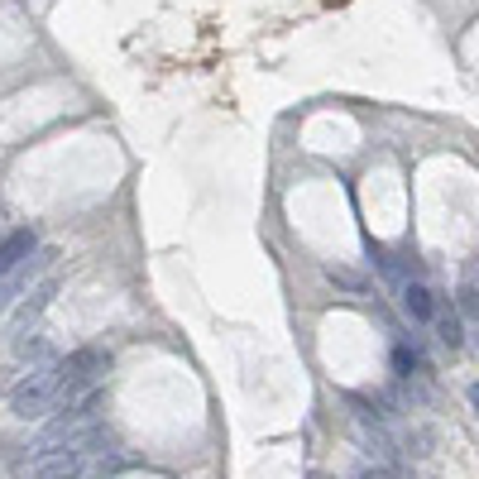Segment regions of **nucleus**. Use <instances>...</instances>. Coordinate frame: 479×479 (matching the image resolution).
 <instances>
[{"instance_id": "2", "label": "nucleus", "mask_w": 479, "mask_h": 479, "mask_svg": "<svg viewBox=\"0 0 479 479\" xmlns=\"http://www.w3.org/2000/svg\"><path fill=\"white\" fill-rule=\"evenodd\" d=\"M106 369H111V350H101V345H82V350H72L68 360H58L53 364V374H58V408L72 403V398H82V393H91V389H101Z\"/></svg>"}, {"instance_id": "8", "label": "nucleus", "mask_w": 479, "mask_h": 479, "mask_svg": "<svg viewBox=\"0 0 479 479\" xmlns=\"http://www.w3.org/2000/svg\"><path fill=\"white\" fill-rule=\"evenodd\" d=\"M437 327H441V345H451V350H460V341H465V336H460V317L451 312V317H441V321H437Z\"/></svg>"}, {"instance_id": "9", "label": "nucleus", "mask_w": 479, "mask_h": 479, "mask_svg": "<svg viewBox=\"0 0 479 479\" xmlns=\"http://www.w3.org/2000/svg\"><path fill=\"white\" fill-rule=\"evenodd\" d=\"M460 298H465V312L474 317V312H479V292H474V288H465V292H460Z\"/></svg>"}, {"instance_id": "10", "label": "nucleus", "mask_w": 479, "mask_h": 479, "mask_svg": "<svg viewBox=\"0 0 479 479\" xmlns=\"http://www.w3.org/2000/svg\"><path fill=\"white\" fill-rule=\"evenodd\" d=\"M470 408L479 412V383H470Z\"/></svg>"}, {"instance_id": "1", "label": "nucleus", "mask_w": 479, "mask_h": 479, "mask_svg": "<svg viewBox=\"0 0 479 479\" xmlns=\"http://www.w3.org/2000/svg\"><path fill=\"white\" fill-rule=\"evenodd\" d=\"M111 451V431L106 427H91L72 441H58V446H39L24 465V479H82L91 470V460Z\"/></svg>"}, {"instance_id": "4", "label": "nucleus", "mask_w": 479, "mask_h": 479, "mask_svg": "<svg viewBox=\"0 0 479 479\" xmlns=\"http://www.w3.org/2000/svg\"><path fill=\"white\" fill-rule=\"evenodd\" d=\"M355 437H360V446L379 460V465L398 470V441L389 437V427H383L374 412H355Z\"/></svg>"}, {"instance_id": "7", "label": "nucleus", "mask_w": 479, "mask_h": 479, "mask_svg": "<svg viewBox=\"0 0 479 479\" xmlns=\"http://www.w3.org/2000/svg\"><path fill=\"white\" fill-rule=\"evenodd\" d=\"M49 259H53V254H34L29 264H20L14 273H5V278H0V312H5V307H10V302H14V298H20V292L29 288V278L49 269Z\"/></svg>"}, {"instance_id": "11", "label": "nucleus", "mask_w": 479, "mask_h": 479, "mask_svg": "<svg viewBox=\"0 0 479 479\" xmlns=\"http://www.w3.org/2000/svg\"><path fill=\"white\" fill-rule=\"evenodd\" d=\"M369 479H379V474H369Z\"/></svg>"}, {"instance_id": "6", "label": "nucleus", "mask_w": 479, "mask_h": 479, "mask_svg": "<svg viewBox=\"0 0 479 479\" xmlns=\"http://www.w3.org/2000/svg\"><path fill=\"white\" fill-rule=\"evenodd\" d=\"M53 292H58V278H43V283H39L34 292H29V302L20 307V312H14V321H10V336H24L29 327H34V321H39V312L53 302Z\"/></svg>"}, {"instance_id": "3", "label": "nucleus", "mask_w": 479, "mask_h": 479, "mask_svg": "<svg viewBox=\"0 0 479 479\" xmlns=\"http://www.w3.org/2000/svg\"><path fill=\"white\" fill-rule=\"evenodd\" d=\"M10 408H14V417H20V422H43L49 412H58V374H53V364L29 369V374L14 383Z\"/></svg>"}, {"instance_id": "5", "label": "nucleus", "mask_w": 479, "mask_h": 479, "mask_svg": "<svg viewBox=\"0 0 479 479\" xmlns=\"http://www.w3.org/2000/svg\"><path fill=\"white\" fill-rule=\"evenodd\" d=\"M398 302H403V312L417 321V327L437 321V298H431V288L422 283V278H403V283H398Z\"/></svg>"}]
</instances>
